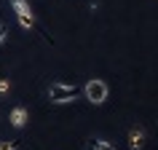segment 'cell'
Here are the masks:
<instances>
[{
	"mask_svg": "<svg viewBox=\"0 0 158 150\" xmlns=\"http://www.w3.org/2000/svg\"><path fill=\"white\" fill-rule=\"evenodd\" d=\"M75 97H78V89L70 83H62V81H54V83L48 86V99L56 102V105H62V102H73Z\"/></svg>",
	"mask_w": 158,
	"mask_h": 150,
	"instance_id": "1",
	"label": "cell"
},
{
	"mask_svg": "<svg viewBox=\"0 0 158 150\" xmlns=\"http://www.w3.org/2000/svg\"><path fill=\"white\" fill-rule=\"evenodd\" d=\"M11 8L16 14V22L24 27V30H32L35 27V16H32V8H30L27 0H11Z\"/></svg>",
	"mask_w": 158,
	"mask_h": 150,
	"instance_id": "2",
	"label": "cell"
},
{
	"mask_svg": "<svg viewBox=\"0 0 158 150\" xmlns=\"http://www.w3.org/2000/svg\"><path fill=\"white\" fill-rule=\"evenodd\" d=\"M83 91H86V99L91 102V105H102V102L107 99V83L99 81V78H91Z\"/></svg>",
	"mask_w": 158,
	"mask_h": 150,
	"instance_id": "3",
	"label": "cell"
},
{
	"mask_svg": "<svg viewBox=\"0 0 158 150\" xmlns=\"http://www.w3.org/2000/svg\"><path fill=\"white\" fill-rule=\"evenodd\" d=\"M145 140H148V131L142 126H131L129 129V148L131 150H142L145 148Z\"/></svg>",
	"mask_w": 158,
	"mask_h": 150,
	"instance_id": "4",
	"label": "cell"
},
{
	"mask_svg": "<svg viewBox=\"0 0 158 150\" xmlns=\"http://www.w3.org/2000/svg\"><path fill=\"white\" fill-rule=\"evenodd\" d=\"M8 121H11V126L22 129V126L30 121V115H27V110H24V107H14V110H11V118H8Z\"/></svg>",
	"mask_w": 158,
	"mask_h": 150,
	"instance_id": "5",
	"label": "cell"
},
{
	"mask_svg": "<svg viewBox=\"0 0 158 150\" xmlns=\"http://www.w3.org/2000/svg\"><path fill=\"white\" fill-rule=\"evenodd\" d=\"M89 150H115L110 142H105V140H91L89 142Z\"/></svg>",
	"mask_w": 158,
	"mask_h": 150,
	"instance_id": "6",
	"label": "cell"
},
{
	"mask_svg": "<svg viewBox=\"0 0 158 150\" xmlns=\"http://www.w3.org/2000/svg\"><path fill=\"white\" fill-rule=\"evenodd\" d=\"M6 40H8V30H6V27L0 24V46H3Z\"/></svg>",
	"mask_w": 158,
	"mask_h": 150,
	"instance_id": "7",
	"label": "cell"
},
{
	"mask_svg": "<svg viewBox=\"0 0 158 150\" xmlns=\"http://www.w3.org/2000/svg\"><path fill=\"white\" fill-rule=\"evenodd\" d=\"M0 150H16V145L14 142H0Z\"/></svg>",
	"mask_w": 158,
	"mask_h": 150,
	"instance_id": "8",
	"label": "cell"
},
{
	"mask_svg": "<svg viewBox=\"0 0 158 150\" xmlns=\"http://www.w3.org/2000/svg\"><path fill=\"white\" fill-rule=\"evenodd\" d=\"M8 89H11V83H8V81H0V94H6Z\"/></svg>",
	"mask_w": 158,
	"mask_h": 150,
	"instance_id": "9",
	"label": "cell"
}]
</instances>
